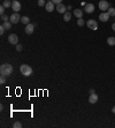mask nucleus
I'll list each match as a JSON object with an SVG mask.
<instances>
[{
  "label": "nucleus",
  "instance_id": "nucleus-1",
  "mask_svg": "<svg viewBox=\"0 0 115 128\" xmlns=\"http://www.w3.org/2000/svg\"><path fill=\"white\" fill-rule=\"evenodd\" d=\"M0 73H1V75L9 76V75L13 73V66H12L11 64H4V65H1V67H0Z\"/></svg>",
  "mask_w": 115,
  "mask_h": 128
},
{
  "label": "nucleus",
  "instance_id": "nucleus-2",
  "mask_svg": "<svg viewBox=\"0 0 115 128\" xmlns=\"http://www.w3.org/2000/svg\"><path fill=\"white\" fill-rule=\"evenodd\" d=\"M20 71H21V74H23L24 76H30L32 74V68L29 66V65H21L20 67Z\"/></svg>",
  "mask_w": 115,
  "mask_h": 128
},
{
  "label": "nucleus",
  "instance_id": "nucleus-3",
  "mask_svg": "<svg viewBox=\"0 0 115 128\" xmlns=\"http://www.w3.org/2000/svg\"><path fill=\"white\" fill-rule=\"evenodd\" d=\"M9 21H11L13 24H16V23H18V22L21 21V16H20L18 13H14V14H12L11 16H9Z\"/></svg>",
  "mask_w": 115,
  "mask_h": 128
},
{
  "label": "nucleus",
  "instance_id": "nucleus-4",
  "mask_svg": "<svg viewBox=\"0 0 115 128\" xmlns=\"http://www.w3.org/2000/svg\"><path fill=\"white\" fill-rule=\"evenodd\" d=\"M8 42L13 44V45H16L18 44V36L16 34H11V35L8 36Z\"/></svg>",
  "mask_w": 115,
  "mask_h": 128
},
{
  "label": "nucleus",
  "instance_id": "nucleus-5",
  "mask_svg": "<svg viewBox=\"0 0 115 128\" xmlns=\"http://www.w3.org/2000/svg\"><path fill=\"white\" fill-rule=\"evenodd\" d=\"M86 25H87V28H90L91 30H97L98 29V23L96 20H89L86 22Z\"/></svg>",
  "mask_w": 115,
  "mask_h": 128
},
{
  "label": "nucleus",
  "instance_id": "nucleus-6",
  "mask_svg": "<svg viewBox=\"0 0 115 128\" xmlns=\"http://www.w3.org/2000/svg\"><path fill=\"white\" fill-rule=\"evenodd\" d=\"M12 9L15 13H18V12L21 11V4L18 1H16V0H13V2H12Z\"/></svg>",
  "mask_w": 115,
  "mask_h": 128
},
{
  "label": "nucleus",
  "instance_id": "nucleus-7",
  "mask_svg": "<svg viewBox=\"0 0 115 128\" xmlns=\"http://www.w3.org/2000/svg\"><path fill=\"white\" fill-rule=\"evenodd\" d=\"M33 31H35V24L29 23V24L25 25V34H27V35H31Z\"/></svg>",
  "mask_w": 115,
  "mask_h": 128
},
{
  "label": "nucleus",
  "instance_id": "nucleus-8",
  "mask_svg": "<svg viewBox=\"0 0 115 128\" xmlns=\"http://www.w3.org/2000/svg\"><path fill=\"white\" fill-rule=\"evenodd\" d=\"M108 8H109V4H108L107 1H105V0H101L100 2H99V9L101 11H107Z\"/></svg>",
  "mask_w": 115,
  "mask_h": 128
},
{
  "label": "nucleus",
  "instance_id": "nucleus-9",
  "mask_svg": "<svg viewBox=\"0 0 115 128\" xmlns=\"http://www.w3.org/2000/svg\"><path fill=\"white\" fill-rule=\"evenodd\" d=\"M109 18H111V15L108 14V12L107 13L104 12V13H101V14L99 15V20H100L101 22H107L108 20H109Z\"/></svg>",
  "mask_w": 115,
  "mask_h": 128
},
{
  "label": "nucleus",
  "instance_id": "nucleus-10",
  "mask_svg": "<svg viewBox=\"0 0 115 128\" xmlns=\"http://www.w3.org/2000/svg\"><path fill=\"white\" fill-rule=\"evenodd\" d=\"M55 9L58 12H59L60 14H65V13H66V9H67V7L66 6H65V5L62 4V2H61V4H59V5H56V7H55Z\"/></svg>",
  "mask_w": 115,
  "mask_h": 128
},
{
  "label": "nucleus",
  "instance_id": "nucleus-11",
  "mask_svg": "<svg viewBox=\"0 0 115 128\" xmlns=\"http://www.w3.org/2000/svg\"><path fill=\"white\" fill-rule=\"evenodd\" d=\"M45 8H46V11L51 13V12H53V11H54V9H55V5L53 4L52 1H49V2H46Z\"/></svg>",
  "mask_w": 115,
  "mask_h": 128
},
{
  "label": "nucleus",
  "instance_id": "nucleus-12",
  "mask_svg": "<svg viewBox=\"0 0 115 128\" xmlns=\"http://www.w3.org/2000/svg\"><path fill=\"white\" fill-rule=\"evenodd\" d=\"M84 9H85V12H86V13H89V14H90V13H93V12H94V5L86 4V5H85V8H84Z\"/></svg>",
  "mask_w": 115,
  "mask_h": 128
},
{
  "label": "nucleus",
  "instance_id": "nucleus-13",
  "mask_svg": "<svg viewBox=\"0 0 115 128\" xmlns=\"http://www.w3.org/2000/svg\"><path fill=\"white\" fill-rule=\"evenodd\" d=\"M97 100H98V95L97 93H91L90 97H89V102H90L91 104H94V103H97Z\"/></svg>",
  "mask_w": 115,
  "mask_h": 128
},
{
  "label": "nucleus",
  "instance_id": "nucleus-14",
  "mask_svg": "<svg viewBox=\"0 0 115 128\" xmlns=\"http://www.w3.org/2000/svg\"><path fill=\"white\" fill-rule=\"evenodd\" d=\"M74 15H75L77 18H81L83 16V11H82V9H75V11H74Z\"/></svg>",
  "mask_w": 115,
  "mask_h": 128
},
{
  "label": "nucleus",
  "instance_id": "nucleus-15",
  "mask_svg": "<svg viewBox=\"0 0 115 128\" xmlns=\"http://www.w3.org/2000/svg\"><path fill=\"white\" fill-rule=\"evenodd\" d=\"M107 44L109 45V46H114L115 45V37H108L107 38Z\"/></svg>",
  "mask_w": 115,
  "mask_h": 128
},
{
  "label": "nucleus",
  "instance_id": "nucleus-16",
  "mask_svg": "<svg viewBox=\"0 0 115 128\" xmlns=\"http://www.w3.org/2000/svg\"><path fill=\"white\" fill-rule=\"evenodd\" d=\"M21 22L24 25H27V24H29V23H30V18H29L28 16H25V15H24V16H22V18H21Z\"/></svg>",
  "mask_w": 115,
  "mask_h": 128
},
{
  "label": "nucleus",
  "instance_id": "nucleus-17",
  "mask_svg": "<svg viewBox=\"0 0 115 128\" xmlns=\"http://www.w3.org/2000/svg\"><path fill=\"white\" fill-rule=\"evenodd\" d=\"M70 18H71V13H69V12H66L65 14H63V20L66 22L70 21Z\"/></svg>",
  "mask_w": 115,
  "mask_h": 128
},
{
  "label": "nucleus",
  "instance_id": "nucleus-18",
  "mask_svg": "<svg viewBox=\"0 0 115 128\" xmlns=\"http://www.w3.org/2000/svg\"><path fill=\"white\" fill-rule=\"evenodd\" d=\"M12 24H13V23H12L11 21H6V22H4V24H2V25H4L5 28H6V29L8 30V29H11V28H12Z\"/></svg>",
  "mask_w": 115,
  "mask_h": 128
},
{
  "label": "nucleus",
  "instance_id": "nucleus-19",
  "mask_svg": "<svg viewBox=\"0 0 115 128\" xmlns=\"http://www.w3.org/2000/svg\"><path fill=\"white\" fill-rule=\"evenodd\" d=\"M108 14L111 15V16H115V8H113V7L108 8Z\"/></svg>",
  "mask_w": 115,
  "mask_h": 128
},
{
  "label": "nucleus",
  "instance_id": "nucleus-20",
  "mask_svg": "<svg viewBox=\"0 0 115 128\" xmlns=\"http://www.w3.org/2000/svg\"><path fill=\"white\" fill-rule=\"evenodd\" d=\"M5 6L6 8H8V7H12V2L9 1V0H4V4H2Z\"/></svg>",
  "mask_w": 115,
  "mask_h": 128
},
{
  "label": "nucleus",
  "instance_id": "nucleus-21",
  "mask_svg": "<svg viewBox=\"0 0 115 128\" xmlns=\"http://www.w3.org/2000/svg\"><path fill=\"white\" fill-rule=\"evenodd\" d=\"M13 127H14V128H21L22 127V124L20 122V121H16V122H14V124H13Z\"/></svg>",
  "mask_w": 115,
  "mask_h": 128
},
{
  "label": "nucleus",
  "instance_id": "nucleus-22",
  "mask_svg": "<svg viewBox=\"0 0 115 128\" xmlns=\"http://www.w3.org/2000/svg\"><path fill=\"white\" fill-rule=\"evenodd\" d=\"M84 23H85V22H84V20H83V18H82L77 20V24L80 25V27H83V25H84Z\"/></svg>",
  "mask_w": 115,
  "mask_h": 128
},
{
  "label": "nucleus",
  "instance_id": "nucleus-23",
  "mask_svg": "<svg viewBox=\"0 0 115 128\" xmlns=\"http://www.w3.org/2000/svg\"><path fill=\"white\" fill-rule=\"evenodd\" d=\"M1 20H2V21H4V22L9 21V16H8V15H6V14L1 15Z\"/></svg>",
  "mask_w": 115,
  "mask_h": 128
},
{
  "label": "nucleus",
  "instance_id": "nucleus-24",
  "mask_svg": "<svg viewBox=\"0 0 115 128\" xmlns=\"http://www.w3.org/2000/svg\"><path fill=\"white\" fill-rule=\"evenodd\" d=\"M0 83H1V84H5V83H6V76H5V75H1V76H0Z\"/></svg>",
  "mask_w": 115,
  "mask_h": 128
},
{
  "label": "nucleus",
  "instance_id": "nucleus-25",
  "mask_svg": "<svg viewBox=\"0 0 115 128\" xmlns=\"http://www.w3.org/2000/svg\"><path fill=\"white\" fill-rule=\"evenodd\" d=\"M22 50H23V45H21V44H16V51L21 52Z\"/></svg>",
  "mask_w": 115,
  "mask_h": 128
},
{
  "label": "nucleus",
  "instance_id": "nucleus-26",
  "mask_svg": "<svg viewBox=\"0 0 115 128\" xmlns=\"http://www.w3.org/2000/svg\"><path fill=\"white\" fill-rule=\"evenodd\" d=\"M5 9H6V7H5L4 5H1V6H0V14L1 15L5 14Z\"/></svg>",
  "mask_w": 115,
  "mask_h": 128
},
{
  "label": "nucleus",
  "instance_id": "nucleus-27",
  "mask_svg": "<svg viewBox=\"0 0 115 128\" xmlns=\"http://www.w3.org/2000/svg\"><path fill=\"white\" fill-rule=\"evenodd\" d=\"M45 4V0H38V6H40V7H43Z\"/></svg>",
  "mask_w": 115,
  "mask_h": 128
},
{
  "label": "nucleus",
  "instance_id": "nucleus-28",
  "mask_svg": "<svg viewBox=\"0 0 115 128\" xmlns=\"http://www.w3.org/2000/svg\"><path fill=\"white\" fill-rule=\"evenodd\" d=\"M5 30H6V28H5L4 25H1V27H0V35H4Z\"/></svg>",
  "mask_w": 115,
  "mask_h": 128
},
{
  "label": "nucleus",
  "instance_id": "nucleus-29",
  "mask_svg": "<svg viewBox=\"0 0 115 128\" xmlns=\"http://www.w3.org/2000/svg\"><path fill=\"white\" fill-rule=\"evenodd\" d=\"M52 2L54 5H59V4H61V2H62V0H52Z\"/></svg>",
  "mask_w": 115,
  "mask_h": 128
},
{
  "label": "nucleus",
  "instance_id": "nucleus-30",
  "mask_svg": "<svg viewBox=\"0 0 115 128\" xmlns=\"http://www.w3.org/2000/svg\"><path fill=\"white\" fill-rule=\"evenodd\" d=\"M112 29L115 31V23H113V24H112Z\"/></svg>",
  "mask_w": 115,
  "mask_h": 128
},
{
  "label": "nucleus",
  "instance_id": "nucleus-31",
  "mask_svg": "<svg viewBox=\"0 0 115 128\" xmlns=\"http://www.w3.org/2000/svg\"><path fill=\"white\" fill-rule=\"evenodd\" d=\"M112 112H113V113H115V106L113 107V109H112Z\"/></svg>",
  "mask_w": 115,
  "mask_h": 128
}]
</instances>
